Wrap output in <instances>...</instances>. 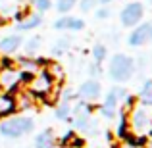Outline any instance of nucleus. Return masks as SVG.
I'll list each match as a JSON object with an SVG mask.
<instances>
[{
    "instance_id": "obj_1",
    "label": "nucleus",
    "mask_w": 152,
    "mask_h": 148,
    "mask_svg": "<svg viewBox=\"0 0 152 148\" xmlns=\"http://www.w3.org/2000/svg\"><path fill=\"white\" fill-rule=\"evenodd\" d=\"M135 69H137V62L131 58L129 54H114L108 66V75L112 81L115 83H125L129 79H133Z\"/></svg>"
},
{
    "instance_id": "obj_2",
    "label": "nucleus",
    "mask_w": 152,
    "mask_h": 148,
    "mask_svg": "<svg viewBox=\"0 0 152 148\" xmlns=\"http://www.w3.org/2000/svg\"><path fill=\"white\" fill-rule=\"evenodd\" d=\"M35 127V121L27 115H14L0 123V135L6 139H21L29 135Z\"/></svg>"
},
{
    "instance_id": "obj_3",
    "label": "nucleus",
    "mask_w": 152,
    "mask_h": 148,
    "mask_svg": "<svg viewBox=\"0 0 152 148\" xmlns=\"http://www.w3.org/2000/svg\"><path fill=\"white\" fill-rule=\"evenodd\" d=\"M127 123H129V133L142 137L145 133H148L152 129V114L148 112V108L139 106V108H131L127 112Z\"/></svg>"
},
{
    "instance_id": "obj_4",
    "label": "nucleus",
    "mask_w": 152,
    "mask_h": 148,
    "mask_svg": "<svg viewBox=\"0 0 152 148\" xmlns=\"http://www.w3.org/2000/svg\"><path fill=\"white\" fill-rule=\"evenodd\" d=\"M54 79L46 69H39L33 77L27 81V93L31 96H37V98H46L48 94L54 90Z\"/></svg>"
},
{
    "instance_id": "obj_5",
    "label": "nucleus",
    "mask_w": 152,
    "mask_h": 148,
    "mask_svg": "<svg viewBox=\"0 0 152 148\" xmlns=\"http://www.w3.org/2000/svg\"><path fill=\"white\" fill-rule=\"evenodd\" d=\"M125 96H127V90L123 89V87H114V89H110L108 94H106V98H104V102H102V106H100V114L106 119H114L119 102Z\"/></svg>"
},
{
    "instance_id": "obj_6",
    "label": "nucleus",
    "mask_w": 152,
    "mask_h": 148,
    "mask_svg": "<svg viewBox=\"0 0 152 148\" xmlns=\"http://www.w3.org/2000/svg\"><path fill=\"white\" fill-rule=\"evenodd\" d=\"M142 15H145V6L141 2H129L119 12V21L123 27H135L142 21Z\"/></svg>"
},
{
    "instance_id": "obj_7",
    "label": "nucleus",
    "mask_w": 152,
    "mask_h": 148,
    "mask_svg": "<svg viewBox=\"0 0 152 148\" xmlns=\"http://www.w3.org/2000/svg\"><path fill=\"white\" fill-rule=\"evenodd\" d=\"M21 83V73L15 67H0V89L2 93H14Z\"/></svg>"
},
{
    "instance_id": "obj_8",
    "label": "nucleus",
    "mask_w": 152,
    "mask_h": 148,
    "mask_svg": "<svg viewBox=\"0 0 152 148\" xmlns=\"http://www.w3.org/2000/svg\"><path fill=\"white\" fill-rule=\"evenodd\" d=\"M100 93H102V87L100 83L96 81V79H87V81L81 83V87H79L77 90V98L81 100V102H96L98 98H100Z\"/></svg>"
},
{
    "instance_id": "obj_9",
    "label": "nucleus",
    "mask_w": 152,
    "mask_h": 148,
    "mask_svg": "<svg viewBox=\"0 0 152 148\" xmlns=\"http://www.w3.org/2000/svg\"><path fill=\"white\" fill-rule=\"evenodd\" d=\"M148 41H150V23H139V25H135L133 31L129 33V37H127V42L133 48L145 46Z\"/></svg>"
},
{
    "instance_id": "obj_10",
    "label": "nucleus",
    "mask_w": 152,
    "mask_h": 148,
    "mask_svg": "<svg viewBox=\"0 0 152 148\" xmlns=\"http://www.w3.org/2000/svg\"><path fill=\"white\" fill-rule=\"evenodd\" d=\"M52 27L58 31H83L85 29V21L81 17H75V15H64V17H58Z\"/></svg>"
},
{
    "instance_id": "obj_11",
    "label": "nucleus",
    "mask_w": 152,
    "mask_h": 148,
    "mask_svg": "<svg viewBox=\"0 0 152 148\" xmlns=\"http://www.w3.org/2000/svg\"><path fill=\"white\" fill-rule=\"evenodd\" d=\"M18 112L15 98L10 93H0V117H12V114Z\"/></svg>"
},
{
    "instance_id": "obj_12",
    "label": "nucleus",
    "mask_w": 152,
    "mask_h": 148,
    "mask_svg": "<svg viewBox=\"0 0 152 148\" xmlns=\"http://www.w3.org/2000/svg\"><path fill=\"white\" fill-rule=\"evenodd\" d=\"M21 44H23V39L19 35H8V37L0 39V50L4 54H14L15 50H19Z\"/></svg>"
},
{
    "instance_id": "obj_13",
    "label": "nucleus",
    "mask_w": 152,
    "mask_h": 148,
    "mask_svg": "<svg viewBox=\"0 0 152 148\" xmlns=\"http://www.w3.org/2000/svg\"><path fill=\"white\" fill-rule=\"evenodd\" d=\"M35 148H54L56 146V137H54V131L52 129H45L35 137L33 141Z\"/></svg>"
},
{
    "instance_id": "obj_14",
    "label": "nucleus",
    "mask_w": 152,
    "mask_h": 148,
    "mask_svg": "<svg viewBox=\"0 0 152 148\" xmlns=\"http://www.w3.org/2000/svg\"><path fill=\"white\" fill-rule=\"evenodd\" d=\"M41 23H42V15L41 14H27L25 17L18 23V29L19 31H33V29H37Z\"/></svg>"
},
{
    "instance_id": "obj_15",
    "label": "nucleus",
    "mask_w": 152,
    "mask_h": 148,
    "mask_svg": "<svg viewBox=\"0 0 152 148\" xmlns=\"http://www.w3.org/2000/svg\"><path fill=\"white\" fill-rule=\"evenodd\" d=\"M139 102L141 106L150 108L152 106V79H146L141 87V93H139Z\"/></svg>"
},
{
    "instance_id": "obj_16",
    "label": "nucleus",
    "mask_w": 152,
    "mask_h": 148,
    "mask_svg": "<svg viewBox=\"0 0 152 148\" xmlns=\"http://www.w3.org/2000/svg\"><path fill=\"white\" fill-rule=\"evenodd\" d=\"M54 115H56V119H60V121H67V119H71V104L60 102L58 106H56Z\"/></svg>"
},
{
    "instance_id": "obj_17",
    "label": "nucleus",
    "mask_w": 152,
    "mask_h": 148,
    "mask_svg": "<svg viewBox=\"0 0 152 148\" xmlns=\"http://www.w3.org/2000/svg\"><path fill=\"white\" fill-rule=\"evenodd\" d=\"M41 42H42V39L39 37V35L27 39V42H25V54H27V58H31L33 54H37V50L41 48Z\"/></svg>"
},
{
    "instance_id": "obj_18",
    "label": "nucleus",
    "mask_w": 152,
    "mask_h": 148,
    "mask_svg": "<svg viewBox=\"0 0 152 148\" xmlns=\"http://www.w3.org/2000/svg\"><path fill=\"white\" fill-rule=\"evenodd\" d=\"M69 48V39H60V41H56L54 44H52V54L54 56H62V54H66V50Z\"/></svg>"
},
{
    "instance_id": "obj_19",
    "label": "nucleus",
    "mask_w": 152,
    "mask_h": 148,
    "mask_svg": "<svg viewBox=\"0 0 152 148\" xmlns=\"http://www.w3.org/2000/svg\"><path fill=\"white\" fill-rule=\"evenodd\" d=\"M108 56V48L104 44H94L93 48V58H94V63H102Z\"/></svg>"
},
{
    "instance_id": "obj_20",
    "label": "nucleus",
    "mask_w": 152,
    "mask_h": 148,
    "mask_svg": "<svg viewBox=\"0 0 152 148\" xmlns=\"http://www.w3.org/2000/svg\"><path fill=\"white\" fill-rule=\"evenodd\" d=\"M75 4H77V0H58V2H56V10H58L60 14H67V12L73 10Z\"/></svg>"
},
{
    "instance_id": "obj_21",
    "label": "nucleus",
    "mask_w": 152,
    "mask_h": 148,
    "mask_svg": "<svg viewBox=\"0 0 152 148\" xmlns=\"http://www.w3.org/2000/svg\"><path fill=\"white\" fill-rule=\"evenodd\" d=\"M52 6H54L52 0H33V8L37 10V14H45V12H48Z\"/></svg>"
},
{
    "instance_id": "obj_22",
    "label": "nucleus",
    "mask_w": 152,
    "mask_h": 148,
    "mask_svg": "<svg viewBox=\"0 0 152 148\" xmlns=\"http://www.w3.org/2000/svg\"><path fill=\"white\" fill-rule=\"evenodd\" d=\"M77 4H79V8H81V12H93L94 8H96V0H77Z\"/></svg>"
},
{
    "instance_id": "obj_23",
    "label": "nucleus",
    "mask_w": 152,
    "mask_h": 148,
    "mask_svg": "<svg viewBox=\"0 0 152 148\" xmlns=\"http://www.w3.org/2000/svg\"><path fill=\"white\" fill-rule=\"evenodd\" d=\"M110 15H112V10L108 6H102L96 10V19H108Z\"/></svg>"
},
{
    "instance_id": "obj_24",
    "label": "nucleus",
    "mask_w": 152,
    "mask_h": 148,
    "mask_svg": "<svg viewBox=\"0 0 152 148\" xmlns=\"http://www.w3.org/2000/svg\"><path fill=\"white\" fill-rule=\"evenodd\" d=\"M75 98H77V94H75L71 89H66V90L62 93V102H67V104H71V100H75Z\"/></svg>"
},
{
    "instance_id": "obj_25",
    "label": "nucleus",
    "mask_w": 152,
    "mask_h": 148,
    "mask_svg": "<svg viewBox=\"0 0 152 148\" xmlns=\"http://www.w3.org/2000/svg\"><path fill=\"white\" fill-rule=\"evenodd\" d=\"M91 73H93V75L100 73V67H98V63H93V66H91Z\"/></svg>"
},
{
    "instance_id": "obj_26",
    "label": "nucleus",
    "mask_w": 152,
    "mask_h": 148,
    "mask_svg": "<svg viewBox=\"0 0 152 148\" xmlns=\"http://www.w3.org/2000/svg\"><path fill=\"white\" fill-rule=\"evenodd\" d=\"M121 148H146L145 144H127V142H123Z\"/></svg>"
},
{
    "instance_id": "obj_27",
    "label": "nucleus",
    "mask_w": 152,
    "mask_h": 148,
    "mask_svg": "<svg viewBox=\"0 0 152 148\" xmlns=\"http://www.w3.org/2000/svg\"><path fill=\"white\" fill-rule=\"evenodd\" d=\"M96 2H100L102 6H106V4H110V2H114V0H96Z\"/></svg>"
},
{
    "instance_id": "obj_28",
    "label": "nucleus",
    "mask_w": 152,
    "mask_h": 148,
    "mask_svg": "<svg viewBox=\"0 0 152 148\" xmlns=\"http://www.w3.org/2000/svg\"><path fill=\"white\" fill-rule=\"evenodd\" d=\"M4 23H6V19H4V17H2V15H0V27H2V25H4Z\"/></svg>"
},
{
    "instance_id": "obj_29",
    "label": "nucleus",
    "mask_w": 152,
    "mask_h": 148,
    "mask_svg": "<svg viewBox=\"0 0 152 148\" xmlns=\"http://www.w3.org/2000/svg\"><path fill=\"white\" fill-rule=\"evenodd\" d=\"M150 41H152V25H150Z\"/></svg>"
},
{
    "instance_id": "obj_30",
    "label": "nucleus",
    "mask_w": 152,
    "mask_h": 148,
    "mask_svg": "<svg viewBox=\"0 0 152 148\" xmlns=\"http://www.w3.org/2000/svg\"><path fill=\"white\" fill-rule=\"evenodd\" d=\"M54 148H64V146H54Z\"/></svg>"
},
{
    "instance_id": "obj_31",
    "label": "nucleus",
    "mask_w": 152,
    "mask_h": 148,
    "mask_svg": "<svg viewBox=\"0 0 152 148\" xmlns=\"http://www.w3.org/2000/svg\"><path fill=\"white\" fill-rule=\"evenodd\" d=\"M148 2H150V4H152V0H148Z\"/></svg>"
},
{
    "instance_id": "obj_32",
    "label": "nucleus",
    "mask_w": 152,
    "mask_h": 148,
    "mask_svg": "<svg viewBox=\"0 0 152 148\" xmlns=\"http://www.w3.org/2000/svg\"><path fill=\"white\" fill-rule=\"evenodd\" d=\"M150 148H152V144H150Z\"/></svg>"
}]
</instances>
